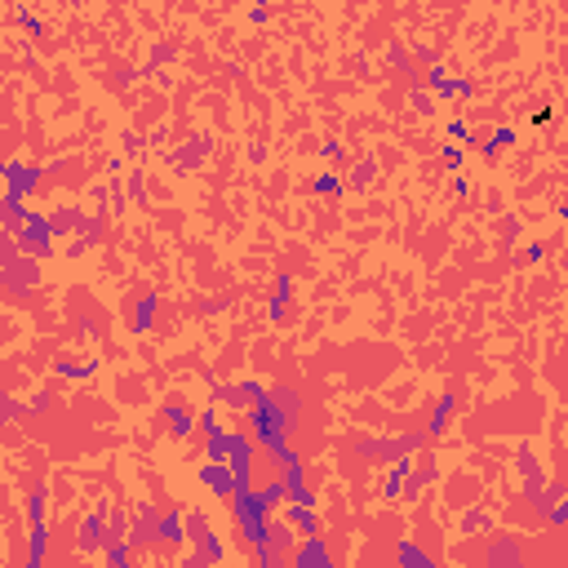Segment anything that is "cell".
Returning a JSON list of instances; mask_svg holds the SVG:
<instances>
[{
	"instance_id": "1",
	"label": "cell",
	"mask_w": 568,
	"mask_h": 568,
	"mask_svg": "<svg viewBox=\"0 0 568 568\" xmlns=\"http://www.w3.org/2000/svg\"><path fill=\"white\" fill-rule=\"evenodd\" d=\"M200 484H205V489H213L218 497H231L236 493V471H231V462H205L200 466Z\"/></svg>"
},
{
	"instance_id": "2",
	"label": "cell",
	"mask_w": 568,
	"mask_h": 568,
	"mask_svg": "<svg viewBox=\"0 0 568 568\" xmlns=\"http://www.w3.org/2000/svg\"><path fill=\"white\" fill-rule=\"evenodd\" d=\"M293 564H297V568H329V564H333L329 546L320 542V533H307V538H302V546L293 550Z\"/></svg>"
},
{
	"instance_id": "3",
	"label": "cell",
	"mask_w": 568,
	"mask_h": 568,
	"mask_svg": "<svg viewBox=\"0 0 568 568\" xmlns=\"http://www.w3.org/2000/svg\"><path fill=\"white\" fill-rule=\"evenodd\" d=\"M164 422H169V431H174V436L182 440V436H191V431L200 426L195 422V417L187 413V409H178V404H169V409H164Z\"/></svg>"
},
{
	"instance_id": "4",
	"label": "cell",
	"mask_w": 568,
	"mask_h": 568,
	"mask_svg": "<svg viewBox=\"0 0 568 568\" xmlns=\"http://www.w3.org/2000/svg\"><path fill=\"white\" fill-rule=\"evenodd\" d=\"M160 538H164V542H182V538H187L182 515H164V520H160Z\"/></svg>"
},
{
	"instance_id": "5",
	"label": "cell",
	"mask_w": 568,
	"mask_h": 568,
	"mask_svg": "<svg viewBox=\"0 0 568 568\" xmlns=\"http://www.w3.org/2000/svg\"><path fill=\"white\" fill-rule=\"evenodd\" d=\"M489 564H520V550L502 542V546H493V550H489Z\"/></svg>"
},
{
	"instance_id": "6",
	"label": "cell",
	"mask_w": 568,
	"mask_h": 568,
	"mask_svg": "<svg viewBox=\"0 0 568 568\" xmlns=\"http://www.w3.org/2000/svg\"><path fill=\"white\" fill-rule=\"evenodd\" d=\"M399 564H413V568H431V560L422 555L417 546H399Z\"/></svg>"
},
{
	"instance_id": "7",
	"label": "cell",
	"mask_w": 568,
	"mask_h": 568,
	"mask_svg": "<svg viewBox=\"0 0 568 568\" xmlns=\"http://www.w3.org/2000/svg\"><path fill=\"white\" fill-rule=\"evenodd\" d=\"M546 515H550V524H568V497L555 493V506H550Z\"/></svg>"
},
{
	"instance_id": "8",
	"label": "cell",
	"mask_w": 568,
	"mask_h": 568,
	"mask_svg": "<svg viewBox=\"0 0 568 568\" xmlns=\"http://www.w3.org/2000/svg\"><path fill=\"white\" fill-rule=\"evenodd\" d=\"M152 311H156V297H147V302L138 307V329H147V324H152Z\"/></svg>"
},
{
	"instance_id": "9",
	"label": "cell",
	"mask_w": 568,
	"mask_h": 568,
	"mask_svg": "<svg viewBox=\"0 0 568 568\" xmlns=\"http://www.w3.org/2000/svg\"><path fill=\"white\" fill-rule=\"evenodd\" d=\"M448 413H453V399H440V409H436V426H431V431H444V417Z\"/></svg>"
},
{
	"instance_id": "10",
	"label": "cell",
	"mask_w": 568,
	"mask_h": 568,
	"mask_svg": "<svg viewBox=\"0 0 568 568\" xmlns=\"http://www.w3.org/2000/svg\"><path fill=\"white\" fill-rule=\"evenodd\" d=\"M448 138H462L466 142V138H471V129H466L462 120H453V125H448Z\"/></svg>"
}]
</instances>
